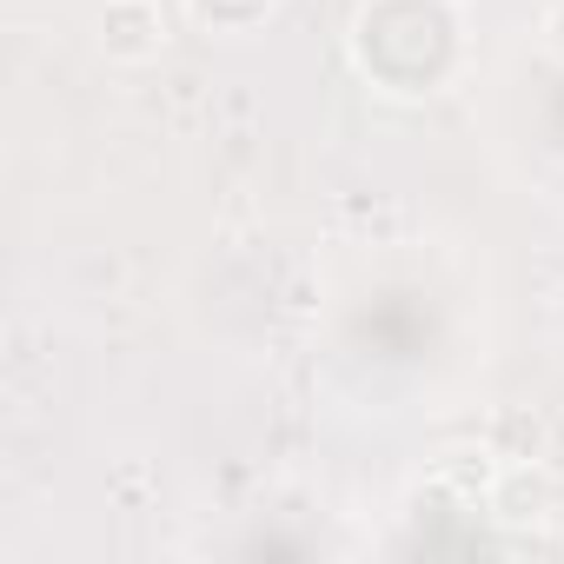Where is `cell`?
<instances>
[{"label":"cell","mask_w":564,"mask_h":564,"mask_svg":"<svg viewBox=\"0 0 564 564\" xmlns=\"http://www.w3.org/2000/svg\"><path fill=\"white\" fill-rule=\"evenodd\" d=\"M352 47H359V67L392 94H425L445 80L458 34L438 0H372L352 28Z\"/></svg>","instance_id":"obj_1"},{"label":"cell","mask_w":564,"mask_h":564,"mask_svg":"<svg viewBox=\"0 0 564 564\" xmlns=\"http://www.w3.org/2000/svg\"><path fill=\"white\" fill-rule=\"evenodd\" d=\"M100 54L120 61V67H140L166 47V14H160V0H107L100 8Z\"/></svg>","instance_id":"obj_2"},{"label":"cell","mask_w":564,"mask_h":564,"mask_svg":"<svg viewBox=\"0 0 564 564\" xmlns=\"http://www.w3.org/2000/svg\"><path fill=\"white\" fill-rule=\"evenodd\" d=\"M272 8H279V0H186V14H193L199 28H213V34H246V28H259Z\"/></svg>","instance_id":"obj_3"},{"label":"cell","mask_w":564,"mask_h":564,"mask_svg":"<svg viewBox=\"0 0 564 564\" xmlns=\"http://www.w3.org/2000/svg\"><path fill=\"white\" fill-rule=\"evenodd\" d=\"M544 505H551V478L538 465H511L498 485V511L505 518H544Z\"/></svg>","instance_id":"obj_4"},{"label":"cell","mask_w":564,"mask_h":564,"mask_svg":"<svg viewBox=\"0 0 564 564\" xmlns=\"http://www.w3.org/2000/svg\"><path fill=\"white\" fill-rule=\"evenodd\" d=\"M544 47H551V54L564 61V0H557L551 14H544Z\"/></svg>","instance_id":"obj_5"},{"label":"cell","mask_w":564,"mask_h":564,"mask_svg":"<svg viewBox=\"0 0 564 564\" xmlns=\"http://www.w3.org/2000/svg\"><path fill=\"white\" fill-rule=\"evenodd\" d=\"M557 326H564V293H557Z\"/></svg>","instance_id":"obj_6"}]
</instances>
